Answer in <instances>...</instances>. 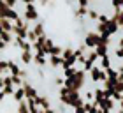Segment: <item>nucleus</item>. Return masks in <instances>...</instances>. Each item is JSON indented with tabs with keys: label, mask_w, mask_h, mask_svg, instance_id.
I'll return each instance as SVG.
<instances>
[]
</instances>
